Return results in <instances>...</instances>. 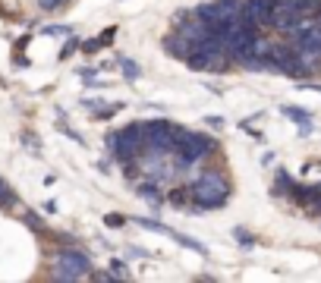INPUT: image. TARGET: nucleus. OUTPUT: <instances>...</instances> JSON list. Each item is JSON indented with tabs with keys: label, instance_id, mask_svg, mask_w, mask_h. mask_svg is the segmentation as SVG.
<instances>
[{
	"label": "nucleus",
	"instance_id": "obj_1",
	"mask_svg": "<svg viewBox=\"0 0 321 283\" xmlns=\"http://www.w3.org/2000/svg\"><path fill=\"white\" fill-rule=\"evenodd\" d=\"M195 16L208 32L224 38L236 22H242V0H214V4H202L195 10Z\"/></svg>",
	"mask_w": 321,
	"mask_h": 283
},
{
	"label": "nucleus",
	"instance_id": "obj_2",
	"mask_svg": "<svg viewBox=\"0 0 321 283\" xmlns=\"http://www.w3.org/2000/svg\"><path fill=\"white\" fill-rule=\"evenodd\" d=\"M189 192H192V208H199V211H214V208H220L230 198V186H227V179L217 170H205V173L189 186Z\"/></svg>",
	"mask_w": 321,
	"mask_h": 283
},
{
	"label": "nucleus",
	"instance_id": "obj_3",
	"mask_svg": "<svg viewBox=\"0 0 321 283\" xmlns=\"http://www.w3.org/2000/svg\"><path fill=\"white\" fill-rule=\"evenodd\" d=\"M174 155L180 161V167H192L205 158L214 155V142L202 136V132H192V129H180L177 126V136H174Z\"/></svg>",
	"mask_w": 321,
	"mask_h": 283
},
{
	"label": "nucleus",
	"instance_id": "obj_4",
	"mask_svg": "<svg viewBox=\"0 0 321 283\" xmlns=\"http://www.w3.org/2000/svg\"><path fill=\"white\" fill-rule=\"evenodd\" d=\"M110 148H113V155H117L120 164H132V161H139L145 155V126L142 123H129L123 126L120 132H113V136H107Z\"/></svg>",
	"mask_w": 321,
	"mask_h": 283
},
{
	"label": "nucleus",
	"instance_id": "obj_5",
	"mask_svg": "<svg viewBox=\"0 0 321 283\" xmlns=\"http://www.w3.org/2000/svg\"><path fill=\"white\" fill-rule=\"evenodd\" d=\"M290 35H293V47L302 54V60L309 66H315L321 60V22L306 16V19H299V25Z\"/></svg>",
	"mask_w": 321,
	"mask_h": 283
},
{
	"label": "nucleus",
	"instance_id": "obj_6",
	"mask_svg": "<svg viewBox=\"0 0 321 283\" xmlns=\"http://www.w3.org/2000/svg\"><path fill=\"white\" fill-rule=\"evenodd\" d=\"M91 274V261L79 249H63L54 258V280H82Z\"/></svg>",
	"mask_w": 321,
	"mask_h": 283
},
{
	"label": "nucleus",
	"instance_id": "obj_7",
	"mask_svg": "<svg viewBox=\"0 0 321 283\" xmlns=\"http://www.w3.org/2000/svg\"><path fill=\"white\" fill-rule=\"evenodd\" d=\"M271 57L277 63V72L293 75L296 82H302V79H309V75H312V66L302 60V54L293 44H271Z\"/></svg>",
	"mask_w": 321,
	"mask_h": 283
},
{
	"label": "nucleus",
	"instance_id": "obj_8",
	"mask_svg": "<svg viewBox=\"0 0 321 283\" xmlns=\"http://www.w3.org/2000/svg\"><path fill=\"white\" fill-rule=\"evenodd\" d=\"M145 126V148L151 155H170L174 151V136H177V126L170 120H148Z\"/></svg>",
	"mask_w": 321,
	"mask_h": 283
},
{
	"label": "nucleus",
	"instance_id": "obj_9",
	"mask_svg": "<svg viewBox=\"0 0 321 283\" xmlns=\"http://www.w3.org/2000/svg\"><path fill=\"white\" fill-rule=\"evenodd\" d=\"M186 66L192 72H224L230 66V57L227 50H189Z\"/></svg>",
	"mask_w": 321,
	"mask_h": 283
},
{
	"label": "nucleus",
	"instance_id": "obj_10",
	"mask_svg": "<svg viewBox=\"0 0 321 283\" xmlns=\"http://www.w3.org/2000/svg\"><path fill=\"white\" fill-rule=\"evenodd\" d=\"M299 19H306L299 13L296 7V0H274V10H271V25L283 35H290L296 25H299Z\"/></svg>",
	"mask_w": 321,
	"mask_h": 283
},
{
	"label": "nucleus",
	"instance_id": "obj_11",
	"mask_svg": "<svg viewBox=\"0 0 321 283\" xmlns=\"http://www.w3.org/2000/svg\"><path fill=\"white\" fill-rule=\"evenodd\" d=\"M271 10H274V0H245V4H242L245 19H249L258 32L264 25H271Z\"/></svg>",
	"mask_w": 321,
	"mask_h": 283
},
{
	"label": "nucleus",
	"instance_id": "obj_12",
	"mask_svg": "<svg viewBox=\"0 0 321 283\" xmlns=\"http://www.w3.org/2000/svg\"><path fill=\"white\" fill-rule=\"evenodd\" d=\"M164 50H167V54H174V57H180V60H186L189 50H192V41H189L183 32H174V35H167Z\"/></svg>",
	"mask_w": 321,
	"mask_h": 283
},
{
	"label": "nucleus",
	"instance_id": "obj_13",
	"mask_svg": "<svg viewBox=\"0 0 321 283\" xmlns=\"http://www.w3.org/2000/svg\"><path fill=\"white\" fill-rule=\"evenodd\" d=\"M283 113L293 120V123H299V132L302 136H309L312 132V120H309V110H302V107H293V104H287L283 107Z\"/></svg>",
	"mask_w": 321,
	"mask_h": 283
},
{
	"label": "nucleus",
	"instance_id": "obj_14",
	"mask_svg": "<svg viewBox=\"0 0 321 283\" xmlns=\"http://www.w3.org/2000/svg\"><path fill=\"white\" fill-rule=\"evenodd\" d=\"M113 63H117V66H120V72L126 75V79H129V82H136V79H139V75H142V66H139L136 60H129V57H117V60H113Z\"/></svg>",
	"mask_w": 321,
	"mask_h": 283
},
{
	"label": "nucleus",
	"instance_id": "obj_15",
	"mask_svg": "<svg viewBox=\"0 0 321 283\" xmlns=\"http://www.w3.org/2000/svg\"><path fill=\"white\" fill-rule=\"evenodd\" d=\"M136 192H139L142 198H148V201H155V204L161 201V192H158V183H155V179H142Z\"/></svg>",
	"mask_w": 321,
	"mask_h": 283
},
{
	"label": "nucleus",
	"instance_id": "obj_16",
	"mask_svg": "<svg viewBox=\"0 0 321 283\" xmlns=\"http://www.w3.org/2000/svg\"><path fill=\"white\" fill-rule=\"evenodd\" d=\"M35 4H38V10H44V13H57V10L69 7L72 0H35Z\"/></svg>",
	"mask_w": 321,
	"mask_h": 283
},
{
	"label": "nucleus",
	"instance_id": "obj_17",
	"mask_svg": "<svg viewBox=\"0 0 321 283\" xmlns=\"http://www.w3.org/2000/svg\"><path fill=\"white\" fill-rule=\"evenodd\" d=\"M186 201H192V192H189V186H180L170 192V204H186Z\"/></svg>",
	"mask_w": 321,
	"mask_h": 283
},
{
	"label": "nucleus",
	"instance_id": "obj_18",
	"mask_svg": "<svg viewBox=\"0 0 321 283\" xmlns=\"http://www.w3.org/2000/svg\"><path fill=\"white\" fill-rule=\"evenodd\" d=\"M110 274L117 277V280H129V277H132L129 268H126V261H120V258H113V261H110Z\"/></svg>",
	"mask_w": 321,
	"mask_h": 283
},
{
	"label": "nucleus",
	"instance_id": "obj_19",
	"mask_svg": "<svg viewBox=\"0 0 321 283\" xmlns=\"http://www.w3.org/2000/svg\"><path fill=\"white\" fill-rule=\"evenodd\" d=\"M16 204V195H13V189L0 179V208H13Z\"/></svg>",
	"mask_w": 321,
	"mask_h": 283
},
{
	"label": "nucleus",
	"instance_id": "obj_20",
	"mask_svg": "<svg viewBox=\"0 0 321 283\" xmlns=\"http://www.w3.org/2000/svg\"><path fill=\"white\" fill-rule=\"evenodd\" d=\"M233 236H236V242L242 245V249H252V245H255V239H252L249 233H245L242 226H236V230H233Z\"/></svg>",
	"mask_w": 321,
	"mask_h": 283
},
{
	"label": "nucleus",
	"instance_id": "obj_21",
	"mask_svg": "<svg viewBox=\"0 0 321 283\" xmlns=\"http://www.w3.org/2000/svg\"><path fill=\"white\" fill-rule=\"evenodd\" d=\"M26 223L32 226V230H38V233H44V230H47V226H44V220H41V217H35L32 211H26Z\"/></svg>",
	"mask_w": 321,
	"mask_h": 283
},
{
	"label": "nucleus",
	"instance_id": "obj_22",
	"mask_svg": "<svg viewBox=\"0 0 321 283\" xmlns=\"http://www.w3.org/2000/svg\"><path fill=\"white\" fill-rule=\"evenodd\" d=\"M76 47H79V38H69V41H66V44L60 47V60H66V57H69V54H72Z\"/></svg>",
	"mask_w": 321,
	"mask_h": 283
},
{
	"label": "nucleus",
	"instance_id": "obj_23",
	"mask_svg": "<svg viewBox=\"0 0 321 283\" xmlns=\"http://www.w3.org/2000/svg\"><path fill=\"white\" fill-rule=\"evenodd\" d=\"M113 35H117V25H107V29H104V32H101V35H98V41H101V44H104V47H107V44H110V41H113Z\"/></svg>",
	"mask_w": 321,
	"mask_h": 283
},
{
	"label": "nucleus",
	"instance_id": "obj_24",
	"mask_svg": "<svg viewBox=\"0 0 321 283\" xmlns=\"http://www.w3.org/2000/svg\"><path fill=\"white\" fill-rule=\"evenodd\" d=\"M22 145H26L29 151H35V155L41 151V148H38V142H35V136H32V132H26V136H22Z\"/></svg>",
	"mask_w": 321,
	"mask_h": 283
},
{
	"label": "nucleus",
	"instance_id": "obj_25",
	"mask_svg": "<svg viewBox=\"0 0 321 283\" xmlns=\"http://www.w3.org/2000/svg\"><path fill=\"white\" fill-rule=\"evenodd\" d=\"M104 223H107V226H123V223H126V217H123V214H107V217H104Z\"/></svg>",
	"mask_w": 321,
	"mask_h": 283
},
{
	"label": "nucleus",
	"instance_id": "obj_26",
	"mask_svg": "<svg viewBox=\"0 0 321 283\" xmlns=\"http://www.w3.org/2000/svg\"><path fill=\"white\" fill-rule=\"evenodd\" d=\"M44 35H69V25H47Z\"/></svg>",
	"mask_w": 321,
	"mask_h": 283
},
{
	"label": "nucleus",
	"instance_id": "obj_27",
	"mask_svg": "<svg viewBox=\"0 0 321 283\" xmlns=\"http://www.w3.org/2000/svg\"><path fill=\"white\" fill-rule=\"evenodd\" d=\"M101 47H104L101 41H85V44H82V50H85V54H94V50H101Z\"/></svg>",
	"mask_w": 321,
	"mask_h": 283
},
{
	"label": "nucleus",
	"instance_id": "obj_28",
	"mask_svg": "<svg viewBox=\"0 0 321 283\" xmlns=\"http://www.w3.org/2000/svg\"><path fill=\"white\" fill-rule=\"evenodd\" d=\"M315 19H318V22H321V13H318V16H315Z\"/></svg>",
	"mask_w": 321,
	"mask_h": 283
}]
</instances>
